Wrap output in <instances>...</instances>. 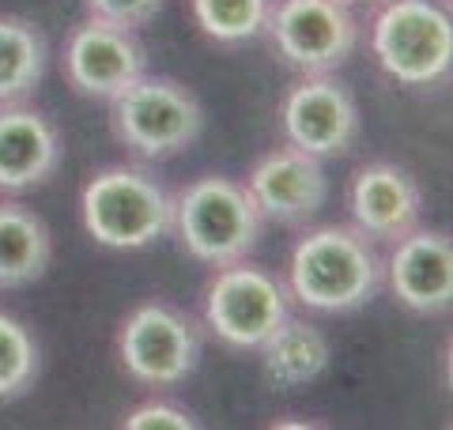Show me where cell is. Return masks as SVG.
I'll list each match as a JSON object with an SVG mask.
<instances>
[{
	"label": "cell",
	"mask_w": 453,
	"mask_h": 430,
	"mask_svg": "<svg viewBox=\"0 0 453 430\" xmlns=\"http://www.w3.org/2000/svg\"><path fill=\"white\" fill-rule=\"evenodd\" d=\"M118 358L125 374L151 389L186 381L201 363V336L181 310L144 303L125 318L118 333Z\"/></svg>",
	"instance_id": "52a82bcc"
},
{
	"label": "cell",
	"mask_w": 453,
	"mask_h": 430,
	"mask_svg": "<svg viewBox=\"0 0 453 430\" xmlns=\"http://www.w3.org/2000/svg\"><path fill=\"white\" fill-rule=\"evenodd\" d=\"M61 159L53 121L23 103L0 106V189L27 193L46 181Z\"/></svg>",
	"instance_id": "5bb4252c"
},
{
	"label": "cell",
	"mask_w": 453,
	"mask_h": 430,
	"mask_svg": "<svg viewBox=\"0 0 453 430\" xmlns=\"http://www.w3.org/2000/svg\"><path fill=\"white\" fill-rule=\"evenodd\" d=\"M148 72V50L129 27L110 19H83L65 38V76L88 98H118Z\"/></svg>",
	"instance_id": "9c48e42d"
},
{
	"label": "cell",
	"mask_w": 453,
	"mask_h": 430,
	"mask_svg": "<svg viewBox=\"0 0 453 430\" xmlns=\"http://www.w3.org/2000/svg\"><path fill=\"white\" fill-rule=\"evenodd\" d=\"M261 378L273 389H299L325 374L329 366V340L318 325L288 318L273 336L261 343Z\"/></svg>",
	"instance_id": "9a60e30c"
},
{
	"label": "cell",
	"mask_w": 453,
	"mask_h": 430,
	"mask_svg": "<svg viewBox=\"0 0 453 430\" xmlns=\"http://www.w3.org/2000/svg\"><path fill=\"white\" fill-rule=\"evenodd\" d=\"M393 298L404 310L434 318L446 313L453 303V246L449 234L442 231H408L404 238L393 242L386 280Z\"/></svg>",
	"instance_id": "7c38bea8"
},
{
	"label": "cell",
	"mask_w": 453,
	"mask_h": 430,
	"mask_svg": "<svg viewBox=\"0 0 453 430\" xmlns=\"http://www.w3.org/2000/svg\"><path fill=\"white\" fill-rule=\"evenodd\" d=\"M246 189L265 219L295 227L321 211L325 196H329V178L321 170V159L288 143L253 163Z\"/></svg>",
	"instance_id": "8fae6325"
},
{
	"label": "cell",
	"mask_w": 453,
	"mask_h": 430,
	"mask_svg": "<svg viewBox=\"0 0 453 430\" xmlns=\"http://www.w3.org/2000/svg\"><path fill=\"white\" fill-rule=\"evenodd\" d=\"M280 125L291 148H299L314 159H333L348 151L359 133V110L351 91L340 83L333 72L299 80L283 95Z\"/></svg>",
	"instance_id": "30bf717a"
},
{
	"label": "cell",
	"mask_w": 453,
	"mask_h": 430,
	"mask_svg": "<svg viewBox=\"0 0 453 430\" xmlns=\"http://www.w3.org/2000/svg\"><path fill=\"white\" fill-rule=\"evenodd\" d=\"M386 280L374 242L356 227H318L303 234L288 261V291L318 313H348L366 306Z\"/></svg>",
	"instance_id": "6da1fadb"
},
{
	"label": "cell",
	"mask_w": 453,
	"mask_h": 430,
	"mask_svg": "<svg viewBox=\"0 0 453 430\" xmlns=\"http://www.w3.org/2000/svg\"><path fill=\"white\" fill-rule=\"evenodd\" d=\"M110 128L136 159H170L204 133V110L178 80L144 72L118 98H110Z\"/></svg>",
	"instance_id": "277c9868"
},
{
	"label": "cell",
	"mask_w": 453,
	"mask_h": 430,
	"mask_svg": "<svg viewBox=\"0 0 453 430\" xmlns=\"http://www.w3.org/2000/svg\"><path fill=\"white\" fill-rule=\"evenodd\" d=\"M83 227L106 250H144L174 231V196L140 166H106L83 185Z\"/></svg>",
	"instance_id": "7a4b0ae2"
},
{
	"label": "cell",
	"mask_w": 453,
	"mask_h": 430,
	"mask_svg": "<svg viewBox=\"0 0 453 430\" xmlns=\"http://www.w3.org/2000/svg\"><path fill=\"white\" fill-rule=\"evenodd\" d=\"M351 227L371 242H396L419 227L423 196L416 178L396 163H366L348 185Z\"/></svg>",
	"instance_id": "4fadbf2b"
},
{
	"label": "cell",
	"mask_w": 453,
	"mask_h": 430,
	"mask_svg": "<svg viewBox=\"0 0 453 430\" xmlns=\"http://www.w3.org/2000/svg\"><path fill=\"white\" fill-rule=\"evenodd\" d=\"M121 426L125 430H196V419L186 408L170 404V400H148V404H140L125 415Z\"/></svg>",
	"instance_id": "ffe728a7"
},
{
	"label": "cell",
	"mask_w": 453,
	"mask_h": 430,
	"mask_svg": "<svg viewBox=\"0 0 453 430\" xmlns=\"http://www.w3.org/2000/svg\"><path fill=\"white\" fill-rule=\"evenodd\" d=\"M189 4L196 27L208 38L223 42V46H242V42L265 35L273 0H189Z\"/></svg>",
	"instance_id": "ac0fdd59"
},
{
	"label": "cell",
	"mask_w": 453,
	"mask_h": 430,
	"mask_svg": "<svg viewBox=\"0 0 453 430\" xmlns=\"http://www.w3.org/2000/svg\"><path fill=\"white\" fill-rule=\"evenodd\" d=\"M265 215L253 204L246 185L208 174L174 196V231L193 261L223 268L246 261L261 238Z\"/></svg>",
	"instance_id": "3957f363"
},
{
	"label": "cell",
	"mask_w": 453,
	"mask_h": 430,
	"mask_svg": "<svg viewBox=\"0 0 453 430\" xmlns=\"http://www.w3.org/2000/svg\"><path fill=\"white\" fill-rule=\"evenodd\" d=\"M42 374V348L31 328L0 310V400L23 396Z\"/></svg>",
	"instance_id": "d6986e66"
},
{
	"label": "cell",
	"mask_w": 453,
	"mask_h": 430,
	"mask_svg": "<svg viewBox=\"0 0 453 430\" xmlns=\"http://www.w3.org/2000/svg\"><path fill=\"white\" fill-rule=\"evenodd\" d=\"M291 318V291L273 272L250 261L223 265L204 291V321L219 343L234 351H257Z\"/></svg>",
	"instance_id": "8992f818"
},
{
	"label": "cell",
	"mask_w": 453,
	"mask_h": 430,
	"mask_svg": "<svg viewBox=\"0 0 453 430\" xmlns=\"http://www.w3.org/2000/svg\"><path fill=\"white\" fill-rule=\"evenodd\" d=\"M381 72L404 88H431L449 76L453 23L434 0H386L371 27Z\"/></svg>",
	"instance_id": "5b68a950"
},
{
	"label": "cell",
	"mask_w": 453,
	"mask_h": 430,
	"mask_svg": "<svg viewBox=\"0 0 453 430\" xmlns=\"http://www.w3.org/2000/svg\"><path fill=\"white\" fill-rule=\"evenodd\" d=\"M50 65L46 35L31 19L0 16V106L27 103Z\"/></svg>",
	"instance_id": "e0dca14e"
},
{
	"label": "cell",
	"mask_w": 453,
	"mask_h": 430,
	"mask_svg": "<svg viewBox=\"0 0 453 430\" xmlns=\"http://www.w3.org/2000/svg\"><path fill=\"white\" fill-rule=\"evenodd\" d=\"M53 257L50 227L31 208L0 200V287H27L46 276Z\"/></svg>",
	"instance_id": "2e32d148"
},
{
	"label": "cell",
	"mask_w": 453,
	"mask_h": 430,
	"mask_svg": "<svg viewBox=\"0 0 453 430\" xmlns=\"http://www.w3.org/2000/svg\"><path fill=\"white\" fill-rule=\"evenodd\" d=\"M340 4H348V8H351V4H363V0H340Z\"/></svg>",
	"instance_id": "7402d4cb"
},
{
	"label": "cell",
	"mask_w": 453,
	"mask_h": 430,
	"mask_svg": "<svg viewBox=\"0 0 453 430\" xmlns=\"http://www.w3.org/2000/svg\"><path fill=\"white\" fill-rule=\"evenodd\" d=\"M83 4H88L91 16L136 31V27H144V23H151L155 16H159L166 0H83Z\"/></svg>",
	"instance_id": "44dd1931"
},
{
	"label": "cell",
	"mask_w": 453,
	"mask_h": 430,
	"mask_svg": "<svg viewBox=\"0 0 453 430\" xmlns=\"http://www.w3.org/2000/svg\"><path fill=\"white\" fill-rule=\"evenodd\" d=\"M265 35L303 76L336 72L359 46V23L340 0H280L268 8Z\"/></svg>",
	"instance_id": "ba28073f"
}]
</instances>
